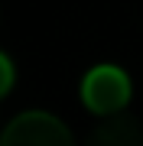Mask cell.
<instances>
[{
	"mask_svg": "<svg viewBox=\"0 0 143 146\" xmlns=\"http://www.w3.org/2000/svg\"><path fill=\"white\" fill-rule=\"evenodd\" d=\"M81 101L91 114L98 117H111L120 114L130 101V78L124 68L117 65H98L91 68L81 81Z\"/></svg>",
	"mask_w": 143,
	"mask_h": 146,
	"instance_id": "6da1fadb",
	"label": "cell"
},
{
	"mask_svg": "<svg viewBox=\"0 0 143 146\" xmlns=\"http://www.w3.org/2000/svg\"><path fill=\"white\" fill-rule=\"evenodd\" d=\"M0 146H75L72 130L46 110H26L0 130Z\"/></svg>",
	"mask_w": 143,
	"mask_h": 146,
	"instance_id": "7a4b0ae2",
	"label": "cell"
},
{
	"mask_svg": "<svg viewBox=\"0 0 143 146\" xmlns=\"http://www.w3.org/2000/svg\"><path fill=\"white\" fill-rule=\"evenodd\" d=\"M81 146H143V130L140 120L130 114H111L98 127H91Z\"/></svg>",
	"mask_w": 143,
	"mask_h": 146,
	"instance_id": "3957f363",
	"label": "cell"
},
{
	"mask_svg": "<svg viewBox=\"0 0 143 146\" xmlns=\"http://www.w3.org/2000/svg\"><path fill=\"white\" fill-rule=\"evenodd\" d=\"M13 78H16V75H13V62L0 52V98H7V94H10Z\"/></svg>",
	"mask_w": 143,
	"mask_h": 146,
	"instance_id": "277c9868",
	"label": "cell"
}]
</instances>
